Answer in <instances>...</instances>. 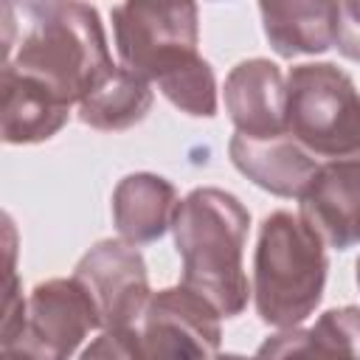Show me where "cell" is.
I'll return each instance as SVG.
<instances>
[{"mask_svg":"<svg viewBox=\"0 0 360 360\" xmlns=\"http://www.w3.org/2000/svg\"><path fill=\"white\" fill-rule=\"evenodd\" d=\"M152 107V84L138 73L115 65L76 107L82 124L104 132H121L146 118Z\"/></svg>","mask_w":360,"mask_h":360,"instance_id":"16","label":"cell"},{"mask_svg":"<svg viewBox=\"0 0 360 360\" xmlns=\"http://www.w3.org/2000/svg\"><path fill=\"white\" fill-rule=\"evenodd\" d=\"M79 360H138V343L132 329H104Z\"/></svg>","mask_w":360,"mask_h":360,"instance_id":"17","label":"cell"},{"mask_svg":"<svg viewBox=\"0 0 360 360\" xmlns=\"http://www.w3.org/2000/svg\"><path fill=\"white\" fill-rule=\"evenodd\" d=\"M177 205V191L166 177L149 172L127 174L112 191V222L129 245L155 242L172 228Z\"/></svg>","mask_w":360,"mask_h":360,"instance_id":"13","label":"cell"},{"mask_svg":"<svg viewBox=\"0 0 360 360\" xmlns=\"http://www.w3.org/2000/svg\"><path fill=\"white\" fill-rule=\"evenodd\" d=\"M357 158H360V152H357Z\"/></svg>","mask_w":360,"mask_h":360,"instance_id":"22","label":"cell"},{"mask_svg":"<svg viewBox=\"0 0 360 360\" xmlns=\"http://www.w3.org/2000/svg\"><path fill=\"white\" fill-rule=\"evenodd\" d=\"M298 200V217L323 245L338 250L360 245V158L321 163Z\"/></svg>","mask_w":360,"mask_h":360,"instance_id":"9","label":"cell"},{"mask_svg":"<svg viewBox=\"0 0 360 360\" xmlns=\"http://www.w3.org/2000/svg\"><path fill=\"white\" fill-rule=\"evenodd\" d=\"M287 79L270 59H245L225 79V110L239 135L273 138L284 135Z\"/></svg>","mask_w":360,"mask_h":360,"instance_id":"10","label":"cell"},{"mask_svg":"<svg viewBox=\"0 0 360 360\" xmlns=\"http://www.w3.org/2000/svg\"><path fill=\"white\" fill-rule=\"evenodd\" d=\"M323 239L290 211L264 217L253 253V301L267 326L295 329L315 312L326 284Z\"/></svg>","mask_w":360,"mask_h":360,"instance_id":"4","label":"cell"},{"mask_svg":"<svg viewBox=\"0 0 360 360\" xmlns=\"http://www.w3.org/2000/svg\"><path fill=\"white\" fill-rule=\"evenodd\" d=\"M228 155L248 180L276 197H301L321 166L287 132L273 138H248L233 132Z\"/></svg>","mask_w":360,"mask_h":360,"instance_id":"11","label":"cell"},{"mask_svg":"<svg viewBox=\"0 0 360 360\" xmlns=\"http://www.w3.org/2000/svg\"><path fill=\"white\" fill-rule=\"evenodd\" d=\"M287 135L312 158H357L360 93L346 70L332 62H304L287 73Z\"/></svg>","mask_w":360,"mask_h":360,"instance_id":"5","label":"cell"},{"mask_svg":"<svg viewBox=\"0 0 360 360\" xmlns=\"http://www.w3.org/2000/svg\"><path fill=\"white\" fill-rule=\"evenodd\" d=\"M90 329H101L87 290L70 278L39 281L25 301L22 332L14 346L34 360H70Z\"/></svg>","mask_w":360,"mask_h":360,"instance_id":"7","label":"cell"},{"mask_svg":"<svg viewBox=\"0 0 360 360\" xmlns=\"http://www.w3.org/2000/svg\"><path fill=\"white\" fill-rule=\"evenodd\" d=\"M335 45L346 59L360 62V0L335 3Z\"/></svg>","mask_w":360,"mask_h":360,"instance_id":"18","label":"cell"},{"mask_svg":"<svg viewBox=\"0 0 360 360\" xmlns=\"http://www.w3.org/2000/svg\"><path fill=\"white\" fill-rule=\"evenodd\" d=\"M259 360H360V309H326L309 329H281L267 338Z\"/></svg>","mask_w":360,"mask_h":360,"instance_id":"12","label":"cell"},{"mask_svg":"<svg viewBox=\"0 0 360 360\" xmlns=\"http://www.w3.org/2000/svg\"><path fill=\"white\" fill-rule=\"evenodd\" d=\"M0 360H34V357L25 354V352H20V349H3Z\"/></svg>","mask_w":360,"mask_h":360,"instance_id":"19","label":"cell"},{"mask_svg":"<svg viewBox=\"0 0 360 360\" xmlns=\"http://www.w3.org/2000/svg\"><path fill=\"white\" fill-rule=\"evenodd\" d=\"M357 284H360V259H357Z\"/></svg>","mask_w":360,"mask_h":360,"instance_id":"21","label":"cell"},{"mask_svg":"<svg viewBox=\"0 0 360 360\" xmlns=\"http://www.w3.org/2000/svg\"><path fill=\"white\" fill-rule=\"evenodd\" d=\"M73 278L87 290L96 304L104 329H132L152 292L146 262L135 245L124 239H101L96 242L76 264Z\"/></svg>","mask_w":360,"mask_h":360,"instance_id":"8","label":"cell"},{"mask_svg":"<svg viewBox=\"0 0 360 360\" xmlns=\"http://www.w3.org/2000/svg\"><path fill=\"white\" fill-rule=\"evenodd\" d=\"M259 14L264 37L278 56L323 53L329 45H335V3H259Z\"/></svg>","mask_w":360,"mask_h":360,"instance_id":"15","label":"cell"},{"mask_svg":"<svg viewBox=\"0 0 360 360\" xmlns=\"http://www.w3.org/2000/svg\"><path fill=\"white\" fill-rule=\"evenodd\" d=\"M219 312L188 287L152 292L132 326L138 360H214L219 352Z\"/></svg>","mask_w":360,"mask_h":360,"instance_id":"6","label":"cell"},{"mask_svg":"<svg viewBox=\"0 0 360 360\" xmlns=\"http://www.w3.org/2000/svg\"><path fill=\"white\" fill-rule=\"evenodd\" d=\"M214 360H259L256 354L253 357H245V354H231V352H225V354H217Z\"/></svg>","mask_w":360,"mask_h":360,"instance_id":"20","label":"cell"},{"mask_svg":"<svg viewBox=\"0 0 360 360\" xmlns=\"http://www.w3.org/2000/svg\"><path fill=\"white\" fill-rule=\"evenodd\" d=\"M0 90H3L0 135L6 143L48 141L65 127V121L70 115L68 104H62L45 87H39L11 70H0Z\"/></svg>","mask_w":360,"mask_h":360,"instance_id":"14","label":"cell"},{"mask_svg":"<svg viewBox=\"0 0 360 360\" xmlns=\"http://www.w3.org/2000/svg\"><path fill=\"white\" fill-rule=\"evenodd\" d=\"M3 70H11L70 110L115 68L98 11L84 3H3Z\"/></svg>","mask_w":360,"mask_h":360,"instance_id":"1","label":"cell"},{"mask_svg":"<svg viewBox=\"0 0 360 360\" xmlns=\"http://www.w3.org/2000/svg\"><path fill=\"white\" fill-rule=\"evenodd\" d=\"M121 65L158 90L186 115L217 112V79L197 53L200 20L194 3H121L110 11Z\"/></svg>","mask_w":360,"mask_h":360,"instance_id":"2","label":"cell"},{"mask_svg":"<svg viewBox=\"0 0 360 360\" xmlns=\"http://www.w3.org/2000/svg\"><path fill=\"white\" fill-rule=\"evenodd\" d=\"M248 225V208L222 188L188 191L172 222L183 259V287L205 298L222 318H236L250 298L242 264Z\"/></svg>","mask_w":360,"mask_h":360,"instance_id":"3","label":"cell"}]
</instances>
